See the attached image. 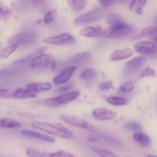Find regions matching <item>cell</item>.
Returning a JSON list of instances; mask_svg holds the SVG:
<instances>
[{
	"instance_id": "1",
	"label": "cell",
	"mask_w": 157,
	"mask_h": 157,
	"mask_svg": "<svg viewBox=\"0 0 157 157\" xmlns=\"http://www.w3.org/2000/svg\"><path fill=\"white\" fill-rule=\"evenodd\" d=\"M31 125L34 128L44 131L48 134L64 139L73 138V134L60 124H51L41 122H33Z\"/></svg>"
},
{
	"instance_id": "2",
	"label": "cell",
	"mask_w": 157,
	"mask_h": 157,
	"mask_svg": "<svg viewBox=\"0 0 157 157\" xmlns=\"http://www.w3.org/2000/svg\"><path fill=\"white\" fill-rule=\"evenodd\" d=\"M131 31L130 25L122 22L112 25L105 31L104 36L109 38H123L130 34Z\"/></svg>"
},
{
	"instance_id": "3",
	"label": "cell",
	"mask_w": 157,
	"mask_h": 157,
	"mask_svg": "<svg viewBox=\"0 0 157 157\" xmlns=\"http://www.w3.org/2000/svg\"><path fill=\"white\" fill-rule=\"evenodd\" d=\"M80 94L79 92L78 91L67 93L58 97L46 99L44 101V104L48 107H58L71 102L78 97Z\"/></svg>"
},
{
	"instance_id": "4",
	"label": "cell",
	"mask_w": 157,
	"mask_h": 157,
	"mask_svg": "<svg viewBox=\"0 0 157 157\" xmlns=\"http://www.w3.org/2000/svg\"><path fill=\"white\" fill-rule=\"evenodd\" d=\"M104 15L102 9H94L75 19L74 23L76 25H82L94 22L101 20Z\"/></svg>"
},
{
	"instance_id": "5",
	"label": "cell",
	"mask_w": 157,
	"mask_h": 157,
	"mask_svg": "<svg viewBox=\"0 0 157 157\" xmlns=\"http://www.w3.org/2000/svg\"><path fill=\"white\" fill-rule=\"evenodd\" d=\"M36 39V34L32 31H24L14 34L9 39V44L17 46L29 44Z\"/></svg>"
},
{
	"instance_id": "6",
	"label": "cell",
	"mask_w": 157,
	"mask_h": 157,
	"mask_svg": "<svg viewBox=\"0 0 157 157\" xmlns=\"http://www.w3.org/2000/svg\"><path fill=\"white\" fill-rule=\"evenodd\" d=\"M59 117L64 122L73 126L90 131H95L96 130V127L94 125L82 118L67 114L61 115L59 116Z\"/></svg>"
},
{
	"instance_id": "7",
	"label": "cell",
	"mask_w": 157,
	"mask_h": 157,
	"mask_svg": "<svg viewBox=\"0 0 157 157\" xmlns=\"http://www.w3.org/2000/svg\"><path fill=\"white\" fill-rule=\"evenodd\" d=\"M74 37L67 33H61L56 36H50L43 40L44 43L54 45L66 44H70L74 41Z\"/></svg>"
},
{
	"instance_id": "8",
	"label": "cell",
	"mask_w": 157,
	"mask_h": 157,
	"mask_svg": "<svg viewBox=\"0 0 157 157\" xmlns=\"http://www.w3.org/2000/svg\"><path fill=\"white\" fill-rule=\"evenodd\" d=\"M117 115V113L107 108L99 107L94 109L92 112V117L99 121H106L113 119Z\"/></svg>"
},
{
	"instance_id": "9",
	"label": "cell",
	"mask_w": 157,
	"mask_h": 157,
	"mask_svg": "<svg viewBox=\"0 0 157 157\" xmlns=\"http://www.w3.org/2000/svg\"><path fill=\"white\" fill-rule=\"evenodd\" d=\"M136 51L144 55H151L156 51V44L150 41H142L135 44Z\"/></svg>"
},
{
	"instance_id": "10",
	"label": "cell",
	"mask_w": 157,
	"mask_h": 157,
	"mask_svg": "<svg viewBox=\"0 0 157 157\" xmlns=\"http://www.w3.org/2000/svg\"><path fill=\"white\" fill-rule=\"evenodd\" d=\"M53 59L51 56L47 55H41L34 58L31 63L32 68L39 69L46 67L52 65Z\"/></svg>"
},
{
	"instance_id": "11",
	"label": "cell",
	"mask_w": 157,
	"mask_h": 157,
	"mask_svg": "<svg viewBox=\"0 0 157 157\" xmlns=\"http://www.w3.org/2000/svg\"><path fill=\"white\" fill-rule=\"evenodd\" d=\"M146 58L143 56H137L127 62L125 66V72L127 74L133 73L140 68L145 63Z\"/></svg>"
},
{
	"instance_id": "12",
	"label": "cell",
	"mask_w": 157,
	"mask_h": 157,
	"mask_svg": "<svg viewBox=\"0 0 157 157\" xmlns=\"http://www.w3.org/2000/svg\"><path fill=\"white\" fill-rule=\"evenodd\" d=\"M82 36L88 37L104 36L105 31L100 26H87L80 32Z\"/></svg>"
},
{
	"instance_id": "13",
	"label": "cell",
	"mask_w": 157,
	"mask_h": 157,
	"mask_svg": "<svg viewBox=\"0 0 157 157\" xmlns=\"http://www.w3.org/2000/svg\"><path fill=\"white\" fill-rule=\"evenodd\" d=\"M76 69L77 67L75 66L65 69L61 73L55 77L53 80L54 83L56 85L64 84L70 78Z\"/></svg>"
},
{
	"instance_id": "14",
	"label": "cell",
	"mask_w": 157,
	"mask_h": 157,
	"mask_svg": "<svg viewBox=\"0 0 157 157\" xmlns=\"http://www.w3.org/2000/svg\"><path fill=\"white\" fill-rule=\"evenodd\" d=\"M38 94L39 93L28 88H19L12 94V97L17 99H27L35 98Z\"/></svg>"
},
{
	"instance_id": "15",
	"label": "cell",
	"mask_w": 157,
	"mask_h": 157,
	"mask_svg": "<svg viewBox=\"0 0 157 157\" xmlns=\"http://www.w3.org/2000/svg\"><path fill=\"white\" fill-rule=\"evenodd\" d=\"M134 54L132 49L129 48L117 49L111 54L110 59L113 61L124 60L131 57Z\"/></svg>"
},
{
	"instance_id": "16",
	"label": "cell",
	"mask_w": 157,
	"mask_h": 157,
	"mask_svg": "<svg viewBox=\"0 0 157 157\" xmlns=\"http://www.w3.org/2000/svg\"><path fill=\"white\" fill-rule=\"evenodd\" d=\"M90 57V55L88 52L78 53L71 56L68 60V62L71 65H82L88 62Z\"/></svg>"
},
{
	"instance_id": "17",
	"label": "cell",
	"mask_w": 157,
	"mask_h": 157,
	"mask_svg": "<svg viewBox=\"0 0 157 157\" xmlns=\"http://www.w3.org/2000/svg\"><path fill=\"white\" fill-rule=\"evenodd\" d=\"M21 133L23 135L26 136L39 139L42 140L47 142H51V143H53L56 141V139L50 136L44 135L39 132H35L32 130H24L22 131Z\"/></svg>"
},
{
	"instance_id": "18",
	"label": "cell",
	"mask_w": 157,
	"mask_h": 157,
	"mask_svg": "<svg viewBox=\"0 0 157 157\" xmlns=\"http://www.w3.org/2000/svg\"><path fill=\"white\" fill-rule=\"evenodd\" d=\"M133 139L136 143L143 147H147L150 144L149 137L141 131L136 132L133 136Z\"/></svg>"
},
{
	"instance_id": "19",
	"label": "cell",
	"mask_w": 157,
	"mask_h": 157,
	"mask_svg": "<svg viewBox=\"0 0 157 157\" xmlns=\"http://www.w3.org/2000/svg\"><path fill=\"white\" fill-rule=\"evenodd\" d=\"M51 84L48 82H38L27 84L26 88L36 92L47 91L51 89Z\"/></svg>"
},
{
	"instance_id": "20",
	"label": "cell",
	"mask_w": 157,
	"mask_h": 157,
	"mask_svg": "<svg viewBox=\"0 0 157 157\" xmlns=\"http://www.w3.org/2000/svg\"><path fill=\"white\" fill-rule=\"evenodd\" d=\"M147 3L146 1L136 0L132 1L129 4V10L138 14L143 13V9Z\"/></svg>"
},
{
	"instance_id": "21",
	"label": "cell",
	"mask_w": 157,
	"mask_h": 157,
	"mask_svg": "<svg viewBox=\"0 0 157 157\" xmlns=\"http://www.w3.org/2000/svg\"><path fill=\"white\" fill-rule=\"evenodd\" d=\"M21 127L20 122L10 119L9 118H3L0 119V127L6 128H18Z\"/></svg>"
},
{
	"instance_id": "22",
	"label": "cell",
	"mask_w": 157,
	"mask_h": 157,
	"mask_svg": "<svg viewBox=\"0 0 157 157\" xmlns=\"http://www.w3.org/2000/svg\"><path fill=\"white\" fill-rule=\"evenodd\" d=\"M69 5L73 10H81L86 7L87 2L85 0H71L68 1Z\"/></svg>"
},
{
	"instance_id": "23",
	"label": "cell",
	"mask_w": 157,
	"mask_h": 157,
	"mask_svg": "<svg viewBox=\"0 0 157 157\" xmlns=\"http://www.w3.org/2000/svg\"><path fill=\"white\" fill-rule=\"evenodd\" d=\"M91 148L92 149L101 157H121L110 151L100 147L93 146Z\"/></svg>"
},
{
	"instance_id": "24",
	"label": "cell",
	"mask_w": 157,
	"mask_h": 157,
	"mask_svg": "<svg viewBox=\"0 0 157 157\" xmlns=\"http://www.w3.org/2000/svg\"><path fill=\"white\" fill-rule=\"evenodd\" d=\"M25 154L28 157H49V155L42 151L32 148L26 150Z\"/></svg>"
},
{
	"instance_id": "25",
	"label": "cell",
	"mask_w": 157,
	"mask_h": 157,
	"mask_svg": "<svg viewBox=\"0 0 157 157\" xmlns=\"http://www.w3.org/2000/svg\"><path fill=\"white\" fill-rule=\"evenodd\" d=\"M106 21L111 26L123 22L121 16L114 13H109L107 15Z\"/></svg>"
},
{
	"instance_id": "26",
	"label": "cell",
	"mask_w": 157,
	"mask_h": 157,
	"mask_svg": "<svg viewBox=\"0 0 157 157\" xmlns=\"http://www.w3.org/2000/svg\"><path fill=\"white\" fill-rule=\"evenodd\" d=\"M124 128L129 131H140L142 128V126L138 122L135 121H129L125 123Z\"/></svg>"
},
{
	"instance_id": "27",
	"label": "cell",
	"mask_w": 157,
	"mask_h": 157,
	"mask_svg": "<svg viewBox=\"0 0 157 157\" xmlns=\"http://www.w3.org/2000/svg\"><path fill=\"white\" fill-rule=\"evenodd\" d=\"M16 45H10L3 49L0 53V58L2 59L9 57L18 48Z\"/></svg>"
},
{
	"instance_id": "28",
	"label": "cell",
	"mask_w": 157,
	"mask_h": 157,
	"mask_svg": "<svg viewBox=\"0 0 157 157\" xmlns=\"http://www.w3.org/2000/svg\"><path fill=\"white\" fill-rule=\"evenodd\" d=\"M95 74L96 73L94 70L90 68L86 69L81 74L80 78L82 80H91L95 77Z\"/></svg>"
},
{
	"instance_id": "29",
	"label": "cell",
	"mask_w": 157,
	"mask_h": 157,
	"mask_svg": "<svg viewBox=\"0 0 157 157\" xmlns=\"http://www.w3.org/2000/svg\"><path fill=\"white\" fill-rule=\"evenodd\" d=\"M156 33H157V27L156 26L147 27V28L143 29L140 32V33L136 37V38L138 39V38H141L144 36L150 35H152L154 36V35L156 36Z\"/></svg>"
},
{
	"instance_id": "30",
	"label": "cell",
	"mask_w": 157,
	"mask_h": 157,
	"mask_svg": "<svg viewBox=\"0 0 157 157\" xmlns=\"http://www.w3.org/2000/svg\"><path fill=\"white\" fill-rule=\"evenodd\" d=\"M106 101L110 104L115 106H119L125 104V99L118 96H110L106 99Z\"/></svg>"
},
{
	"instance_id": "31",
	"label": "cell",
	"mask_w": 157,
	"mask_h": 157,
	"mask_svg": "<svg viewBox=\"0 0 157 157\" xmlns=\"http://www.w3.org/2000/svg\"><path fill=\"white\" fill-rule=\"evenodd\" d=\"M134 83L131 81L127 82L122 84L119 88V91L123 93L128 92L131 91L134 88Z\"/></svg>"
},
{
	"instance_id": "32",
	"label": "cell",
	"mask_w": 157,
	"mask_h": 157,
	"mask_svg": "<svg viewBox=\"0 0 157 157\" xmlns=\"http://www.w3.org/2000/svg\"><path fill=\"white\" fill-rule=\"evenodd\" d=\"M156 75V72L154 70L151 68L144 69L140 74L139 78H143L145 77H154Z\"/></svg>"
},
{
	"instance_id": "33",
	"label": "cell",
	"mask_w": 157,
	"mask_h": 157,
	"mask_svg": "<svg viewBox=\"0 0 157 157\" xmlns=\"http://www.w3.org/2000/svg\"><path fill=\"white\" fill-rule=\"evenodd\" d=\"M12 10L4 3H0V16L6 17L10 15Z\"/></svg>"
},
{
	"instance_id": "34",
	"label": "cell",
	"mask_w": 157,
	"mask_h": 157,
	"mask_svg": "<svg viewBox=\"0 0 157 157\" xmlns=\"http://www.w3.org/2000/svg\"><path fill=\"white\" fill-rule=\"evenodd\" d=\"M49 157H75L71 153L65 151H59L53 153H50Z\"/></svg>"
},
{
	"instance_id": "35",
	"label": "cell",
	"mask_w": 157,
	"mask_h": 157,
	"mask_svg": "<svg viewBox=\"0 0 157 157\" xmlns=\"http://www.w3.org/2000/svg\"><path fill=\"white\" fill-rule=\"evenodd\" d=\"M55 12L54 11L48 12L45 14L44 17V22L46 24L51 23L54 21L55 19Z\"/></svg>"
},
{
	"instance_id": "36",
	"label": "cell",
	"mask_w": 157,
	"mask_h": 157,
	"mask_svg": "<svg viewBox=\"0 0 157 157\" xmlns=\"http://www.w3.org/2000/svg\"><path fill=\"white\" fill-rule=\"evenodd\" d=\"M113 82L111 81L105 82L101 84L100 89L102 91H106L113 88Z\"/></svg>"
},
{
	"instance_id": "37",
	"label": "cell",
	"mask_w": 157,
	"mask_h": 157,
	"mask_svg": "<svg viewBox=\"0 0 157 157\" xmlns=\"http://www.w3.org/2000/svg\"><path fill=\"white\" fill-rule=\"evenodd\" d=\"M101 138L103 139L105 141H108V142H110V143H112V144H113V145L119 146H121L122 145L121 143L119 141H118L117 140L113 138L110 137L103 136L101 137Z\"/></svg>"
},
{
	"instance_id": "38",
	"label": "cell",
	"mask_w": 157,
	"mask_h": 157,
	"mask_svg": "<svg viewBox=\"0 0 157 157\" xmlns=\"http://www.w3.org/2000/svg\"><path fill=\"white\" fill-rule=\"evenodd\" d=\"M12 98V94L9 93L8 90L0 89V98L2 99H10Z\"/></svg>"
},
{
	"instance_id": "39",
	"label": "cell",
	"mask_w": 157,
	"mask_h": 157,
	"mask_svg": "<svg viewBox=\"0 0 157 157\" xmlns=\"http://www.w3.org/2000/svg\"><path fill=\"white\" fill-rule=\"evenodd\" d=\"M99 2L103 7H108L113 5L116 1H101Z\"/></svg>"
},
{
	"instance_id": "40",
	"label": "cell",
	"mask_w": 157,
	"mask_h": 157,
	"mask_svg": "<svg viewBox=\"0 0 157 157\" xmlns=\"http://www.w3.org/2000/svg\"><path fill=\"white\" fill-rule=\"evenodd\" d=\"M72 86L71 85H68L67 86H65V87H62V88H60L59 89V92H65L66 91L68 90H70L71 88H72Z\"/></svg>"
},
{
	"instance_id": "41",
	"label": "cell",
	"mask_w": 157,
	"mask_h": 157,
	"mask_svg": "<svg viewBox=\"0 0 157 157\" xmlns=\"http://www.w3.org/2000/svg\"><path fill=\"white\" fill-rule=\"evenodd\" d=\"M9 71L6 70L0 71V78L5 77L6 75L9 74Z\"/></svg>"
},
{
	"instance_id": "42",
	"label": "cell",
	"mask_w": 157,
	"mask_h": 157,
	"mask_svg": "<svg viewBox=\"0 0 157 157\" xmlns=\"http://www.w3.org/2000/svg\"><path fill=\"white\" fill-rule=\"evenodd\" d=\"M146 157H156V156L152 155H147Z\"/></svg>"
},
{
	"instance_id": "43",
	"label": "cell",
	"mask_w": 157,
	"mask_h": 157,
	"mask_svg": "<svg viewBox=\"0 0 157 157\" xmlns=\"http://www.w3.org/2000/svg\"></svg>"
}]
</instances>
